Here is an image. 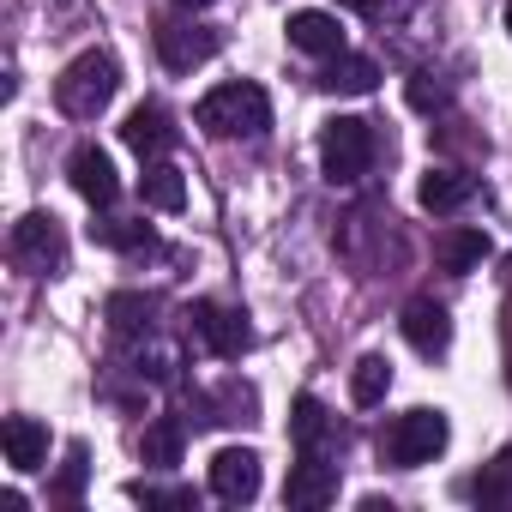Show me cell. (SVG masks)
<instances>
[{"mask_svg":"<svg viewBox=\"0 0 512 512\" xmlns=\"http://www.w3.org/2000/svg\"><path fill=\"white\" fill-rule=\"evenodd\" d=\"M193 121H199L211 139H260V133L272 127V103H266V91H260V85L235 79V85L205 91V97H199V109H193Z\"/></svg>","mask_w":512,"mask_h":512,"instance_id":"cell-1","label":"cell"},{"mask_svg":"<svg viewBox=\"0 0 512 512\" xmlns=\"http://www.w3.org/2000/svg\"><path fill=\"white\" fill-rule=\"evenodd\" d=\"M115 91H121V67H115V55H103V49H85V55L67 61V73L55 79V103H61L67 121H97V115L115 103Z\"/></svg>","mask_w":512,"mask_h":512,"instance_id":"cell-2","label":"cell"},{"mask_svg":"<svg viewBox=\"0 0 512 512\" xmlns=\"http://www.w3.org/2000/svg\"><path fill=\"white\" fill-rule=\"evenodd\" d=\"M320 169H326V181H332V187L362 181V175L374 169V127H368V121H356V115L326 121V133H320Z\"/></svg>","mask_w":512,"mask_h":512,"instance_id":"cell-3","label":"cell"},{"mask_svg":"<svg viewBox=\"0 0 512 512\" xmlns=\"http://www.w3.org/2000/svg\"><path fill=\"white\" fill-rule=\"evenodd\" d=\"M446 434H452V428H446V416H440V410H404V416L386 428L380 452H386V464L416 470V464H434V458H440Z\"/></svg>","mask_w":512,"mask_h":512,"instance_id":"cell-4","label":"cell"},{"mask_svg":"<svg viewBox=\"0 0 512 512\" xmlns=\"http://www.w3.org/2000/svg\"><path fill=\"white\" fill-rule=\"evenodd\" d=\"M187 326H193L199 350H205V356H217V362H241V356H247V344H253L247 320H241L235 308H223V302H193Z\"/></svg>","mask_w":512,"mask_h":512,"instance_id":"cell-5","label":"cell"},{"mask_svg":"<svg viewBox=\"0 0 512 512\" xmlns=\"http://www.w3.org/2000/svg\"><path fill=\"white\" fill-rule=\"evenodd\" d=\"M13 260H19L25 272H61L67 235H61V223H55L49 211H31V217L13 223Z\"/></svg>","mask_w":512,"mask_h":512,"instance_id":"cell-6","label":"cell"},{"mask_svg":"<svg viewBox=\"0 0 512 512\" xmlns=\"http://www.w3.org/2000/svg\"><path fill=\"white\" fill-rule=\"evenodd\" d=\"M284 500H290V506H302V512H320V506H332V500H338V464H332L326 452H302V458L290 464Z\"/></svg>","mask_w":512,"mask_h":512,"instance_id":"cell-7","label":"cell"},{"mask_svg":"<svg viewBox=\"0 0 512 512\" xmlns=\"http://www.w3.org/2000/svg\"><path fill=\"white\" fill-rule=\"evenodd\" d=\"M157 55H163L169 73H193V67H205V61L217 55V37H211L205 25L163 19V25H157Z\"/></svg>","mask_w":512,"mask_h":512,"instance_id":"cell-8","label":"cell"},{"mask_svg":"<svg viewBox=\"0 0 512 512\" xmlns=\"http://www.w3.org/2000/svg\"><path fill=\"white\" fill-rule=\"evenodd\" d=\"M211 494L229 500V506H247L253 494H260V458H253L247 446H223L211 458Z\"/></svg>","mask_w":512,"mask_h":512,"instance_id":"cell-9","label":"cell"},{"mask_svg":"<svg viewBox=\"0 0 512 512\" xmlns=\"http://www.w3.org/2000/svg\"><path fill=\"white\" fill-rule=\"evenodd\" d=\"M121 139H127V151H139V157L151 163V157H169L181 133H175V115H169L163 103H139V109L127 115V127H121Z\"/></svg>","mask_w":512,"mask_h":512,"instance_id":"cell-10","label":"cell"},{"mask_svg":"<svg viewBox=\"0 0 512 512\" xmlns=\"http://www.w3.org/2000/svg\"><path fill=\"white\" fill-rule=\"evenodd\" d=\"M0 446H7V464L19 476H31V470L49 464V428L37 416H7V422H0Z\"/></svg>","mask_w":512,"mask_h":512,"instance_id":"cell-11","label":"cell"},{"mask_svg":"<svg viewBox=\"0 0 512 512\" xmlns=\"http://www.w3.org/2000/svg\"><path fill=\"white\" fill-rule=\"evenodd\" d=\"M290 49H302V55H344V25H338V13H320V7H302V13H290Z\"/></svg>","mask_w":512,"mask_h":512,"instance_id":"cell-12","label":"cell"},{"mask_svg":"<svg viewBox=\"0 0 512 512\" xmlns=\"http://www.w3.org/2000/svg\"><path fill=\"white\" fill-rule=\"evenodd\" d=\"M67 175H73L79 199H91V205H115V193H121V175H115L109 151H97V145H79L73 163H67Z\"/></svg>","mask_w":512,"mask_h":512,"instance_id":"cell-13","label":"cell"},{"mask_svg":"<svg viewBox=\"0 0 512 512\" xmlns=\"http://www.w3.org/2000/svg\"><path fill=\"white\" fill-rule=\"evenodd\" d=\"M404 338H410V350H422V356H440L446 344H452V314L434 302V296H416L410 308H404Z\"/></svg>","mask_w":512,"mask_h":512,"instance_id":"cell-14","label":"cell"},{"mask_svg":"<svg viewBox=\"0 0 512 512\" xmlns=\"http://www.w3.org/2000/svg\"><path fill=\"white\" fill-rule=\"evenodd\" d=\"M320 85H326L332 97H368V91L380 85V67H374L368 55H350V49H344V55H332V61H326Z\"/></svg>","mask_w":512,"mask_h":512,"instance_id":"cell-15","label":"cell"},{"mask_svg":"<svg viewBox=\"0 0 512 512\" xmlns=\"http://www.w3.org/2000/svg\"><path fill=\"white\" fill-rule=\"evenodd\" d=\"M139 199H145L151 211H181V205H187V175H181L169 157H151L145 175H139Z\"/></svg>","mask_w":512,"mask_h":512,"instance_id":"cell-16","label":"cell"},{"mask_svg":"<svg viewBox=\"0 0 512 512\" xmlns=\"http://www.w3.org/2000/svg\"><path fill=\"white\" fill-rule=\"evenodd\" d=\"M290 440H296V452H326L332 440H338V422L326 416V404L320 398H296V410H290Z\"/></svg>","mask_w":512,"mask_h":512,"instance_id":"cell-17","label":"cell"},{"mask_svg":"<svg viewBox=\"0 0 512 512\" xmlns=\"http://www.w3.org/2000/svg\"><path fill=\"white\" fill-rule=\"evenodd\" d=\"M434 260H440V266H446L452 278H464V272H476V266L488 260V235H482V229H464V223H458V229H446V235L434 241Z\"/></svg>","mask_w":512,"mask_h":512,"instance_id":"cell-18","label":"cell"},{"mask_svg":"<svg viewBox=\"0 0 512 512\" xmlns=\"http://www.w3.org/2000/svg\"><path fill=\"white\" fill-rule=\"evenodd\" d=\"M181 446H187V428H181L175 416H157V422H145V434H139V458H145L151 470H175V464H181Z\"/></svg>","mask_w":512,"mask_h":512,"instance_id":"cell-19","label":"cell"},{"mask_svg":"<svg viewBox=\"0 0 512 512\" xmlns=\"http://www.w3.org/2000/svg\"><path fill=\"white\" fill-rule=\"evenodd\" d=\"M470 193H476V181L464 169H428L422 187H416V199L428 211H458V205H470Z\"/></svg>","mask_w":512,"mask_h":512,"instance_id":"cell-20","label":"cell"},{"mask_svg":"<svg viewBox=\"0 0 512 512\" xmlns=\"http://www.w3.org/2000/svg\"><path fill=\"white\" fill-rule=\"evenodd\" d=\"M103 314H109V326H115L121 338H151V314H157V302L139 296V290H115Z\"/></svg>","mask_w":512,"mask_h":512,"instance_id":"cell-21","label":"cell"},{"mask_svg":"<svg viewBox=\"0 0 512 512\" xmlns=\"http://www.w3.org/2000/svg\"><path fill=\"white\" fill-rule=\"evenodd\" d=\"M470 494H476L488 512H512V446H506V452L476 476V482H470Z\"/></svg>","mask_w":512,"mask_h":512,"instance_id":"cell-22","label":"cell"},{"mask_svg":"<svg viewBox=\"0 0 512 512\" xmlns=\"http://www.w3.org/2000/svg\"><path fill=\"white\" fill-rule=\"evenodd\" d=\"M386 392H392V362H386V356H362V362L350 368V398L368 410V404H380Z\"/></svg>","mask_w":512,"mask_h":512,"instance_id":"cell-23","label":"cell"},{"mask_svg":"<svg viewBox=\"0 0 512 512\" xmlns=\"http://www.w3.org/2000/svg\"><path fill=\"white\" fill-rule=\"evenodd\" d=\"M91 241H103V247H145L151 223H139V217H103V223H91Z\"/></svg>","mask_w":512,"mask_h":512,"instance_id":"cell-24","label":"cell"},{"mask_svg":"<svg viewBox=\"0 0 512 512\" xmlns=\"http://www.w3.org/2000/svg\"><path fill=\"white\" fill-rule=\"evenodd\" d=\"M85 476H91V458H85V446H67V464H61V476H55V500L61 506H79V494H85Z\"/></svg>","mask_w":512,"mask_h":512,"instance_id":"cell-25","label":"cell"},{"mask_svg":"<svg viewBox=\"0 0 512 512\" xmlns=\"http://www.w3.org/2000/svg\"><path fill=\"white\" fill-rule=\"evenodd\" d=\"M175 368H181V356L145 338V350H139V374H151V380H175Z\"/></svg>","mask_w":512,"mask_h":512,"instance_id":"cell-26","label":"cell"},{"mask_svg":"<svg viewBox=\"0 0 512 512\" xmlns=\"http://www.w3.org/2000/svg\"><path fill=\"white\" fill-rule=\"evenodd\" d=\"M428 79H434V73H416V79H410V103H416V109L446 103V91H440V85H428Z\"/></svg>","mask_w":512,"mask_h":512,"instance_id":"cell-27","label":"cell"},{"mask_svg":"<svg viewBox=\"0 0 512 512\" xmlns=\"http://www.w3.org/2000/svg\"><path fill=\"white\" fill-rule=\"evenodd\" d=\"M175 7H187V13H199V7H211V0H175Z\"/></svg>","mask_w":512,"mask_h":512,"instance_id":"cell-28","label":"cell"},{"mask_svg":"<svg viewBox=\"0 0 512 512\" xmlns=\"http://www.w3.org/2000/svg\"><path fill=\"white\" fill-rule=\"evenodd\" d=\"M506 31H512V7H506Z\"/></svg>","mask_w":512,"mask_h":512,"instance_id":"cell-29","label":"cell"}]
</instances>
